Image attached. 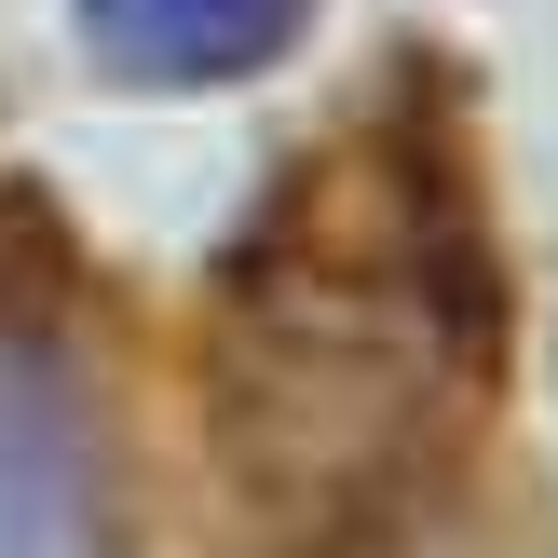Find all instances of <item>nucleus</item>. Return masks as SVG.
<instances>
[{
  "label": "nucleus",
  "mask_w": 558,
  "mask_h": 558,
  "mask_svg": "<svg viewBox=\"0 0 558 558\" xmlns=\"http://www.w3.org/2000/svg\"><path fill=\"white\" fill-rule=\"evenodd\" d=\"M314 0H82V41L123 82H245L300 41Z\"/></svg>",
  "instance_id": "nucleus-2"
},
{
  "label": "nucleus",
  "mask_w": 558,
  "mask_h": 558,
  "mask_svg": "<svg viewBox=\"0 0 558 558\" xmlns=\"http://www.w3.org/2000/svg\"><path fill=\"white\" fill-rule=\"evenodd\" d=\"M505 368V259L436 96L354 109L259 191L205 314V423L259 518H368L463 450Z\"/></svg>",
  "instance_id": "nucleus-1"
}]
</instances>
